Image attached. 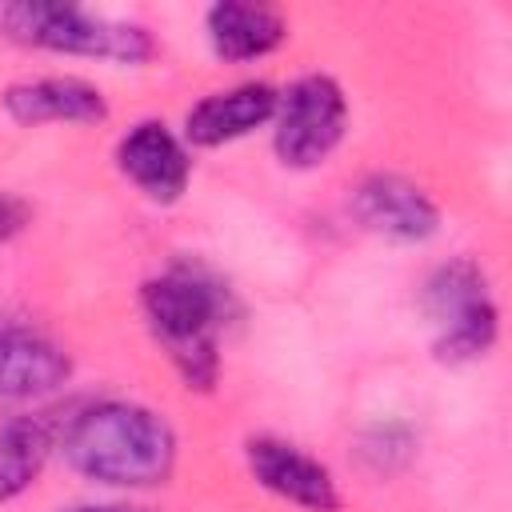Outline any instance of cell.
<instances>
[{
    "mask_svg": "<svg viewBox=\"0 0 512 512\" xmlns=\"http://www.w3.org/2000/svg\"><path fill=\"white\" fill-rule=\"evenodd\" d=\"M0 28L8 40L56 56H88L108 64H148L156 56V40L144 24L112 20L88 12L80 4H48V0H16L0 8Z\"/></svg>",
    "mask_w": 512,
    "mask_h": 512,
    "instance_id": "obj_3",
    "label": "cell"
},
{
    "mask_svg": "<svg viewBox=\"0 0 512 512\" xmlns=\"http://www.w3.org/2000/svg\"><path fill=\"white\" fill-rule=\"evenodd\" d=\"M64 512H132L124 504H76V508H64Z\"/></svg>",
    "mask_w": 512,
    "mask_h": 512,
    "instance_id": "obj_16",
    "label": "cell"
},
{
    "mask_svg": "<svg viewBox=\"0 0 512 512\" xmlns=\"http://www.w3.org/2000/svg\"><path fill=\"white\" fill-rule=\"evenodd\" d=\"M52 448H56V436L44 416L0 420V504L24 496L40 480Z\"/></svg>",
    "mask_w": 512,
    "mask_h": 512,
    "instance_id": "obj_13",
    "label": "cell"
},
{
    "mask_svg": "<svg viewBox=\"0 0 512 512\" xmlns=\"http://www.w3.org/2000/svg\"><path fill=\"white\" fill-rule=\"evenodd\" d=\"M28 220H32V208H28L20 196L0 192V244H8L12 236H20Z\"/></svg>",
    "mask_w": 512,
    "mask_h": 512,
    "instance_id": "obj_15",
    "label": "cell"
},
{
    "mask_svg": "<svg viewBox=\"0 0 512 512\" xmlns=\"http://www.w3.org/2000/svg\"><path fill=\"white\" fill-rule=\"evenodd\" d=\"M420 312L432 328V356L448 368L492 356L500 340V308L488 272L468 256H452L428 272Z\"/></svg>",
    "mask_w": 512,
    "mask_h": 512,
    "instance_id": "obj_4",
    "label": "cell"
},
{
    "mask_svg": "<svg viewBox=\"0 0 512 512\" xmlns=\"http://www.w3.org/2000/svg\"><path fill=\"white\" fill-rule=\"evenodd\" d=\"M360 456L372 472L380 476H392L400 472L412 456H416V432L400 420H388V424H372L364 436H360Z\"/></svg>",
    "mask_w": 512,
    "mask_h": 512,
    "instance_id": "obj_14",
    "label": "cell"
},
{
    "mask_svg": "<svg viewBox=\"0 0 512 512\" xmlns=\"http://www.w3.org/2000/svg\"><path fill=\"white\" fill-rule=\"evenodd\" d=\"M244 464L264 492H272L276 500H284L300 512H340L344 508L332 468L284 436H248Z\"/></svg>",
    "mask_w": 512,
    "mask_h": 512,
    "instance_id": "obj_6",
    "label": "cell"
},
{
    "mask_svg": "<svg viewBox=\"0 0 512 512\" xmlns=\"http://www.w3.org/2000/svg\"><path fill=\"white\" fill-rule=\"evenodd\" d=\"M8 120L20 128H40V124H104L108 120V100L104 92L84 80V76H36V80H16L0 96Z\"/></svg>",
    "mask_w": 512,
    "mask_h": 512,
    "instance_id": "obj_11",
    "label": "cell"
},
{
    "mask_svg": "<svg viewBox=\"0 0 512 512\" xmlns=\"http://www.w3.org/2000/svg\"><path fill=\"white\" fill-rule=\"evenodd\" d=\"M116 168L152 204H176L192 180V152L164 120H140L116 140Z\"/></svg>",
    "mask_w": 512,
    "mask_h": 512,
    "instance_id": "obj_8",
    "label": "cell"
},
{
    "mask_svg": "<svg viewBox=\"0 0 512 512\" xmlns=\"http://www.w3.org/2000/svg\"><path fill=\"white\" fill-rule=\"evenodd\" d=\"M344 132H348V96L332 76L308 72L280 92L272 116V152L284 168L292 172L320 168L340 148Z\"/></svg>",
    "mask_w": 512,
    "mask_h": 512,
    "instance_id": "obj_5",
    "label": "cell"
},
{
    "mask_svg": "<svg viewBox=\"0 0 512 512\" xmlns=\"http://www.w3.org/2000/svg\"><path fill=\"white\" fill-rule=\"evenodd\" d=\"M280 92L268 80H248L224 92H208L184 112V132L180 140L192 148H220L232 140H244L260 128L272 124Z\"/></svg>",
    "mask_w": 512,
    "mask_h": 512,
    "instance_id": "obj_10",
    "label": "cell"
},
{
    "mask_svg": "<svg viewBox=\"0 0 512 512\" xmlns=\"http://www.w3.org/2000/svg\"><path fill=\"white\" fill-rule=\"evenodd\" d=\"M352 216L364 232L384 236L392 244H424L440 232L436 200L408 176L372 172L352 192Z\"/></svg>",
    "mask_w": 512,
    "mask_h": 512,
    "instance_id": "obj_7",
    "label": "cell"
},
{
    "mask_svg": "<svg viewBox=\"0 0 512 512\" xmlns=\"http://www.w3.org/2000/svg\"><path fill=\"white\" fill-rule=\"evenodd\" d=\"M72 376V356L40 328L0 320V404L52 396Z\"/></svg>",
    "mask_w": 512,
    "mask_h": 512,
    "instance_id": "obj_9",
    "label": "cell"
},
{
    "mask_svg": "<svg viewBox=\"0 0 512 512\" xmlns=\"http://www.w3.org/2000/svg\"><path fill=\"white\" fill-rule=\"evenodd\" d=\"M140 312L184 388L212 392L220 380V332L232 316L224 280L204 264L176 260L140 284Z\"/></svg>",
    "mask_w": 512,
    "mask_h": 512,
    "instance_id": "obj_2",
    "label": "cell"
},
{
    "mask_svg": "<svg viewBox=\"0 0 512 512\" xmlns=\"http://www.w3.org/2000/svg\"><path fill=\"white\" fill-rule=\"evenodd\" d=\"M64 460L76 476L100 488H160L176 468L172 424L136 400H96L84 404L60 432Z\"/></svg>",
    "mask_w": 512,
    "mask_h": 512,
    "instance_id": "obj_1",
    "label": "cell"
},
{
    "mask_svg": "<svg viewBox=\"0 0 512 512\" xmlns=\"http://www.w3.org/2000/svg\"><path fill=\"white\" fill-rule=\"evenodd\" d=\"M204 36L216 60L224 64H248L260 56H272L288 40V20L272 4L256 0H216L204 12Z\"/></svg>",
    "mask_w": 512,
    "mask_h": 512,
    "instance_id": "obj_12",
    "label": "cell"
}]
</instances>
